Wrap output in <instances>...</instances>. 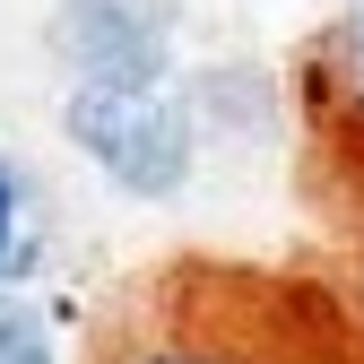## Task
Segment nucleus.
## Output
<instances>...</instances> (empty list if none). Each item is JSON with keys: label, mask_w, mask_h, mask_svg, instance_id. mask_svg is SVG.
I'll return each instance as SVG.
<instances>
[{"label": "nucleus", "mask_w": 364, "mask_h": 364, "mask_svg": "<svg viewBox=\"0 0 364 364\" xmlns=\"http://www.w3.org/2000/svg\"><path fill=\"white\" fill-rule=\"evenodd\" d=\"M61 130L122 200H173L200 173V122L173 78H70Z\"/></svg>", "instance_id": "1"}, {"label": "nucleus", "mask_w": 364, "mask_h": 364, "mask_svg": "<svg viewBox=\"0 0 364 364\" xmlns=\"http://www.w3.org/2000/svg\"><path fill=\"white\" fill-rule=\"evenodd\" d=\"M0 364H61L53 355V330H43L18 295H0Z\"/></svg>", "instance_id": "5"}, {"label": "nucleus", "mask_w": 364, "mask_h": 364, "mask_svg": "<svg viewBox=\"0 0 364 364\" xmlns=\"http://www.w3.org/2000/svg\"><path fill=\"white\" fill-rule=\"evenodd\" d=\"M182 0H53V61L70 78H173Z\"/></svg>", "instance_id": "2"}, {"label": "nucleus", "mask_w": 364, "mask_h": 364, "mask_svg": "<svg viewBox=\"0 0 364 364\" xmlns=\"http://www.w3.org/2000/svg\"><path fill=\"white\" fill-rule=\"evenodd\" d=\"M26 173L18 165H0V295H9V278L26 269Z\"/></svg>", "instance_id": "4"}, {"label": "nucleus", "mask_w": 364, "mask_h": 364, "mask_svg": "<svg viewBox=\"0 0 364 364\" xmlns=\"http://www.w3.org/2000/svg\"><path fill=\"white\" fill-rule=\"evenodd\" d=\"M113 364H235V355H217L200 338H173V347H139V355H113Z\"/></svg>", "instance_id": "7"}, {"label": "nucleus", "mask_w": 364, "mask_h": 364, "mask_svg": "<svg viewBox=\"0 0 364 364\" xmlns=\"http://www.w3.org/2000/svg\"><path fill=\"white\" fill-rule=\"evenodd\" d=\"M182 105H191L200 139H208V130H225V139H278V122H287V96H278V78H269V70H252V61L200 70L191 87H182Z\"/></svg>", "instance_id": "3"}, {"label": "nucleus", "mask_w": 364, "mask_h": 364, "mask_svg": "<svg viewBox=\"0 0 364 364\" xmlns=\"http://www.w3.org/2000/svg\"><path fill=\"white\" fill-rule=\"evenodd\" d=\"M330 53L347 61V96H355V122H364V9H355L338 35H330Z\"/></svg>", "instance_id": "6"}]
</instances>
